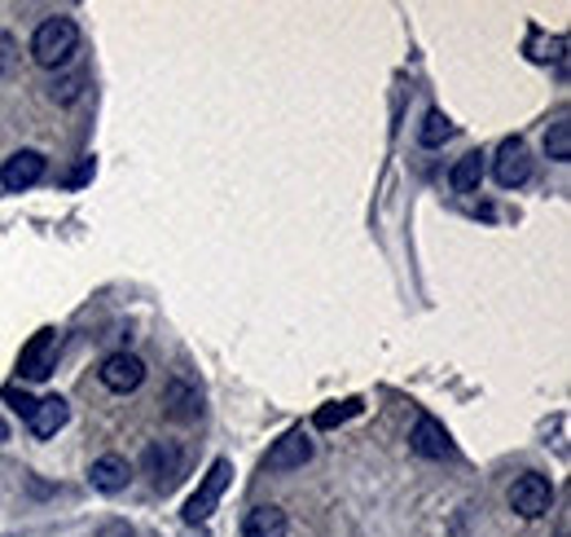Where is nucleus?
Masks as SVG:
<instances>
[{
    "instance_id": "obj_15",
    "label": "nucleus",
    "mask_w": 571,
    "mask_h": 537,
    "mask_svg": "<svg viewBox=\"0 0 571 537\" xmlns=\"http://www.w3.org/2000/svg\"><path fill=\"white\" fill-rule=\"evenodd\" d=\"M480 181H484V154H466V159H457L453 172H449V185H453L457 194H475Z\"/></svg>"
},
{
    "instance_id": "obj_9",
    "label": "nucleus",
    "mask_w": 571,
    "mask_h": 537,
    "mask_svg": "<svg viewBox=\"0 0 571 537\" xmlns=\"http://www.w3.org/2000/svg\"><path fill=\"white\" fill-rule=\"evenodd\" d=\"M308 459H312V437H308L303 428H290L282 441L269 450L265 468H269V472H299Z\"/></svg>"
},
{
    "instance_id": "obj_3",
    "label": "nucleus",
    "mask_w": 571,
    "mask_h": 537,
    "mask_svg": "<svg viewBox=\"0 0 571 537\" xmlns=\"http://www.w3.org/2000/svg\"><path fill=\"white\" fill-rule=\"evenodd\" d=\"M550 503H554V485H550L541 472H524V476L515 481V490H510V507H515L524 520H541V516L550 512Z\"/></svg>"
},
{
    "instance_id": "obj_8",
    "label": "nucleus",
    "mask_w": 571,
    "mask_h": 537,
    "mask_svg": "<svg viewBox=\"0 0 571 537\" xmlns=\"http://www.w3.org/2000/svg\"><path fill=\"white\" fill-rule=\"evenodd\" d=\"M57 348H62L57 331H40V335L22 348L18 375H22V379H49V375H53V362H57Z\"/></svg>"
},
{
    "instance_id": "obj_7",
    "label": "nucleus",
    "mask_w": 571,
    "mask_h": 537,
    "mask_svg": "<svg viewBox=\"0 0 571 537\" xmlns=\"http://www.w3.org/2000/svg\"><path fill=\"white\" fill-rule=\"evenodd\" d=\"M44 172H49V163H44L40 150H18L0 163V185L18 194V190H31L35 181H44Z\"/></svg>"
},
{
    "instance_id": "obj_12",
    "label": "nucleus",
    "mask_w": 571,
    "mask_h": 537,
    "mask_svg": "<svg viewBox=\"0 0 571 537\" xmlns=\"http://www.w3.org/2000/svg\"><path fill=\"white\" fill-rule=\"evenodd\" d=\"M66 419H71V406H66L62 397H44V401H35V410L26 415V423H31V432H35L40 441L57 437V432L66 428Z\"/></svg>"
},
{
    "instance_id": "obj_6",
    "label": "nucleus",
    "mask_w": 571,
    "mask_h": 537,
    "mask_svg": "<svg viewBox=\"0 0 571 537\" xmlns=\"http://www.w3.org/2000/svg\"><path fill=\"white\" fill-rule=\"evenodd\" d=\"M97 379H101V388H110V393L128 397V393H137V388L146 384V362H141V357H132V353H110V357L101 362Z\"/></svg>"
},
{
    "instance_id": "obj_2",
    "label": "nucleus",
    "mask_w": 571,
    "mask_h": 537,
    "mask_svg": "<svg viewBox=\"0 0 571 537\" xmlns=\"http://www.w3.org/2000/svg\"><path fill=\"white\" fill-rule=\"evenodd\" d=\"M141 468L154 481V490H172L185 476V450L176 441H150L141 454Z\"/></svg>"
},
{
    "instance_id": "obj_21",
    "label": "nucleus",
    "mask_w": 571,
    "mask_h": 537,
    "mask_svg": "<svg viewBox=\"0 0 571 537\" xmlns=\"http://www.w3.org/2000/svg\"><path fill=\"white\" fill-rule=\"evenodd\" d=\"M88 172H93V159H84V163L71 172V185H84V181H88Z\"/></svg>"
},
{
    "instance_id": "obj_23",
    "label": "nucleus",
    "mask_w": 571,
    "mask_h": 537,
    "mask_svg": "<svg viewBox=\"0 0 571 537\" xmlns=\"http://www.w3.org/2000/svg\"><path fill=\"white\" fill-rule=\"evenodd\" d=\"M0 441H9V428H4V423H0Z\"/></svg>"
},
{
    "instance_id": "obj_19",
    "label": "nucleus",
    "mask_w": 571,
    "mask_h": 537,
    "mask_svg": "<svg viewBox=\"0 0 571 537\" xmlns=\"http://www.w3.org/2000/svg\"><path fill=\"white\" fill-rule=\"evenodd\" d=\"M13 66H18V44L9 31H0V75H9Z\"/></svg>"
},
{
    "instance_id": "obj_16",
    "label": "nucleus",
    "mask_w": 571,
    "mask_h": 537,
    "mask_svg": "<svg viewBox=\"0 0 571 537\" xmlns=\"http://www.w3.org/2000/svg\"><path fill=\"white\" fill-rule=\"evenodd\" d=\"M453 132H457V128H453V119H449L444 110H427V119H422V128H418V141L435 150V146H444Z\"/></svg>"
},
{
    "instance_id": "obj_14",
    "label": "nucleus",
    "mask_w": 571,
    "mask_h": 537,
    "mask_svg": "<svg viewBox=\"0 0 571 537\" xmlns=\"http://www.w3.org/2000/svg\"><path fill=\"white\" fill-rule=\"evenodd\" d=\"M290 534V520H286L282 507L265 503V507H251L247 520H243V537H286Z\"/></svg>"
},
{
    "instance_id": "obj_10",
    "label": "nucleus",
    "mask_w": 571,
    "mask_h": 537,
    "mask_svg": "<svg viewBox=\"0 0 571 537\" xmlns=\"http://www.w3.org/2000/svg\"><path fill=\"white\" fill-rule=\"evenodd\" d=\"M409 445H413V454H422V459H431V463L453 454V441H449L444 423H440V419H431V415H422V419L413 423V432H409Z\"/></svg>"
},
{
    "instance_id": "obj_20",
    "label": "nucleus",
    "mask_w": 571,
    "mask_h": 537,
    "mask_svg": "<svg viewBox=\"0 0 571 537\" xmlns=\"http://www.w3.org/2000/svg\"><path fill=\"white\" fill-rule=\"evenodd\" d=\"M4 397L13 401V410H18V415H31V410H35V401H31L26 393H4Z\"/></svg>"
},
{
    "instance_id": "obj_1",
    "label": "nucleus",
    "mask_w": 571,
    "mask_h": 537,
    "mask_svg": "<svg viewBox=\"0 0 571 537\" xmlns=\"http://www.w3.org/2000/svg\"><path fill=\"white\" fill-rule=\"evenodd\" d=\"M75 44H79V26H75V18H44L40 26H35V35H31V57L40 62V66H66L71 62V53H75Z\"/></svg>"
},
{
    "instance_id": "obj_4",
    "label": "nucleus",
    "mask_w": 571,
    "mask_h": 537,
    "mask_svg": "<svg viewBox=\"0 0 571 537\" xmlns=\"http://www.w3.org/2000/svg\"><path fill=\"white\" fill-rule=\"evenodd\" d=\"M229 476H234V463H229V459H216V463H212V472H207V481L198 485V494L185 503V520H190V525H203V520L216 512V503H220V494H225Z\"/></svg>"
},
{
    "instance_id": "obj_5",
    "label": "nucleus",
    "mask_w": 571,
    "mask_h": 537,
    "mask_svg": "<svg viewBox=\"0 0 571 537\" xmlns=\"http://www.w3.org/2000/svg\"><path fill=\"white\" fill-rule=\"evenodd\" d=\"M493 176H497V185H506V190H519V185L532 176V154H528L524 137H506V141H502V150H497V159H493Z\"/></svg>"
},
{
    "instance_id": "obj_11",
    "label": "nucleus",
    "mask_w": 571,
    "mask_h": 537,
    "mask_svg": "<svg viewBox=\"0 0 571 537\" xmlns=\"http://www.w3.org/2000/svg\"><path fill=\"white\" fill-rule=\"evenodd\" d=\"M128 481H132V468H128V459H119V454H101V459L88 468V485H93L97 494H123Z\"/></svg>"
},
{
    "instance_id": "obj_22",
    "label": "nucleus",
    "mask_w": 571,
    "mask_h": 537,
    "mask_svg": "<svg viewBox=\"0 0 571 537\" xmlns=\"http://www.w3.org/2000/svg\"><path fill=\"white\" fill-rule=\"evenodd\" d=\"M106 537H132V529H123V525H110V529H106Z\"/></svg>"
},
{
    "instance_id": "obj_17",
    "label": "nucleus",
    "mask_w": 571,
    "mask_h": 537,
    "mask_svg": "<svg viewBox=\"0 0 571 537\" xmlns=\"http://www.w3.org/2000/svg\"><path fill=\"white\" fill-rule=\"evenodd\" d=\"M360 415V397H347V401H334V406H325V410H316V428L321 432H330V428H338V423H347V419H356Z\"/></svg>"
},
{
    "instance_id": "obj_18",
    "label": "nucleus",
    "mask_w": 571,
    "mask_h": 537,
    "mask_svg": "<svg viewBox=\"0 0 571 537\" xmlns=\"http://www.w3.org/2000/svg\"><path fill=\"white\" fill-rule=\"evenodd\" d=\"M546 150H550V159H559V163H568V159H571V123H568V115H559V119L550 123V132H546Z\"/></svg>"
},
{
    "instance_id": "obj_13",
    "label": "nucleus",
    "mask_w": 571,
    "mask_h": 537,
    "mask_svg": "<svg viewBox=\"0 0 571 537\" xmlns=\"http://www.w3.org/2000/svg\"><path fill=\"white\" fill-rule=\"evenodd\" d=\"M163 406H168V415H172L176 423H194V419L203 415V393H198L194 384H185V379H172Z\"/></svg>"
}]
</instances>
